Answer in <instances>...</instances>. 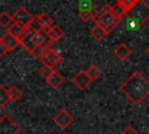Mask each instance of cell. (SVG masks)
<instances>
[{
    "instance_id": "9a60e30c",
    "label": "cell",
    "mask_w": 149,
    "mask_h": 134,
    "mask_svg": "<svg viewBox=\"0 0 149 134\" xmlns=\"http://www.w3.org/2000/svg\"><path fill=\"white\" fill-rule=\"evenodd\" d=\"M90 34H91V36L93 37V40H95V41H98V42H99V41L104 40L108 33H107V31H106L101 26H99V24L94 23V26L91 28Z\"/></svg>"
},
{
    "instance_id": "7a4b0ae2",
    "label": "cell",
    "mask_w": 149,
    "mask_h": 134,
    "mask_svg": "<svg viewBox=\"0 0 149 134\" xmlns=\"http://www.w3.org/2000/svg\"><path fill=\"white\" fill-rule=\"evenodd\" d=\"M149 20V5L144 0H140L125 16L126 27L129 30L141 28Z\"/></svg>"
},
{
    "instance_id": "83f0119b",
    "label": "cell",
    "mask_w": 149,
    "mask_h": 134,
    "mask_svg": "<svg viewBox=\"0 0 149 134\" xmlns=\"http://www.w3.org/2000/svg\"><path fill=\"white\" fill-rule=\"evenodd\" d=\"M122 134H139V133H137V131H136L134 127H132V126H127V127L123 129Z\"/></svg>"
},
{
    "instance_id": "4fadbf2b",
    "label": "cell",
    "mask_w": 149,
    "mask_h": 134,
    "mask_svg": "<svg viewBox=\"0 0 149 134\" xmlns=\"http://www.w3.org/2000/svg\"><path fill=\"white\" fill-rule=\"evenodd\" d=\"M45 31L48 33V35H49V37H50V40H51L52 43L54 42H57L58 40H61L64 36V30L59 26H57V24L52 26L51 28L45 29Z\"/></svg>"
},
{
    "instance_id": "f1b7e54d",
    "label": "cell",
    "mask_w": 149,
    "mask_h": 134,
    "mask_svg": "<svg viewBox=\"0 0 149 134\" xmlns=\"http://www.w3.org/2000/svg\"><path fill=\"white\" fill-rule=\"evenodd\" d=\"M6 52H9V51H8V50H7V48H6V47H5V45H3V44L0 42V56L2 57V56L6 54Z\"/></svg>"
},
{
    "instance_id": "8fae6325",
    "label": "cell",
    "mask_w": 149,
    "mask_h": 134,
    "mask_svg": "<svg viewBox=\"0 0 149 134\" xmlns=\"http://www.w3.org/2000/svg\"><path fill=\"white\" fill-rule=\"evenodd\" d=\"M34 38H35L36 44H37L38 47L43 48V49H48V48H50V44L52 43L51 40H50V37H49V35H48V33H47L45 30L35 33Z\"/></svg>"
},
{
    "instance_id": "44dd1931",
    "label": "cell",
    "mask_w": 149,
    "mask_h": 134,
    "mask_svg": "<svg viewBox=\"0 0 149 134\" xmlns=\"http://www.w3.org/2000/svg\"><path fill=\"white\" fill-rule=\"evenodd\" d=\"M9 101H12V100H10V97H9L8 89H6L3 85H1L0 86V106L3 107Z\"/></svg>"
},
{
    "instance_id": "e0dca14e",
    "label": "cell",
    "mask_w": 149,
    "mask_h": 134,
    "mask_svg": "<svg viewBox=\"0 0 149 134\" xmlns=\"http://www.w3.org/2000/svg\"><path fill=\"white\" fill-rule=\"evenodd\" d=\"M95 2L93 0H79L78 2V10L79 12H92L94 13Z\"/></svg>"
},
{
    "instance_id": "277c9868",
    "label": "cell",
    "mask_w": 149,
    "mask_h": 134,
    "mask_svg": "<svg viewBox=\"0 0 149 134\" xmlns=\"http://www.w3.org/2000/svg\"><path fill=\"white\" fill-rule=\"evenodd\" d=\"M21 131L20 126L7 114L0 119V134H17Z\"/></svg>"
},
{
    "instance_id": "52a82bcc",
    "label": "cell",
    "mask_w": 149,
    "mask_h": 134,
    "mask_svg": "<svg viewBox=\"0 0 149 134\" xmlns=\"http://www.w3.org/2000/svg\"><path fill=\"white\" fill-rule=\"evenodd\" d=\"M12 16H13V21H14L15 23H19V24H21V26H23V27H28L29 23H30V21H31L33 17H34L24 7L17 8L16 12H15Z\"/></svg>"
},
{
    "instance_id": "ba28073f",
    "label": "cell",
    "mask_w": 149,
    "mask_h": 134,
    "mask_svg": "<svg viewBox=\"0 0 149 134\" xmlns=\"http://www.w3.org/2000/svg\"><path fill=\"white\" fill-rule=\"evenodd\" d=\"M54 122L61 128V129H66L73 122L72 115L66 111V110H61L55 117H54Z\"/></svg>"
},
{
    "instance_id": "8992f818",
    "label": "cell",
    "mask_w": 149,
    "mask_h": 134,
    "mask_svg": "<svg viewBox=\"0 0 149 134\" xmlns=\"http://www.w3.org/2000/svg\"><path fill=\"white\" fill-rule=\"evenodd\" d=\"M40 61L45 65L56 68L62 61V55L57 50H55L52 48H48V49H45V51H44L43 56L40 58Z\"/></svg>"
},
{
    "instance_id": "d4e9b609",
    "label": "cell",
    "mask_w": 149,
    "mask_h": 134,
    "mask_svg": "<svg viewBox=\"0 0 149 134\" xmlns=\"http://www.w3.org/2000/svg\"><path fill=\"white\" fill-rule=\"evenodd\" d=\"M140 0H116V3H119L126 12H129Z\"/></svg>"
},
{
    "instance_id": "5bb4252c",
    "label": "cell",
    "mask_w": 149,
    "mask_h": 134,
    "mask_svg": "<svg viewBox=\"0 0 149 134\" xmlns=\"http://www.w3.org/2000/svg\"><path fill=\"white\" fill-rule=\"evenodd\" d=\"M64 80H65V78L63 77V75L55 70V72L47 79V83H48L52 89H58V87H61V85L64 83Z\"/></svg>"
},
{
    "instance_id": "484cf974",
    "label": "cell",
    "mask_w": 149,
    "mask_h": 134,
    "mask_svg": "<svg viewBox=\"0 0 149 134\" xmlns=\"http://www.w3.org/2000/svg\"><path fill=\"white\" fill-rule=\"evenodd\" d=\"M40 17H41V20H42V22H43V24H44L45 29L51 28L52 26H55L54 19H52L48 13H42V14H40Z\"/></svg>"
},
{
    "instance_id": "4316f807",
    "label": "cell",
    "mask_w": 149,
    "mask_h": 134,
    "mask_svg": "<svg viewBox=\"0 0 149 134\" xmlns=\"http://www.w3.org/2000/svg\"><path fill=\"white\" fill-rule=\"evenodd\" d=\"M95 14L92 12H78V17L83 21V22H90L92 20H94Z\"/></svg>"
},
{
    "instance_id": "ac0fdd59",
    "label": "cell",
    "mask_w": 149,
    "mask_h": 134,
    "mask_svg": "<svg viewBox=\"0 0 149 134\" xmlns=\"http://www.w3.org/2000/svg\"><path fill=\"white\" fill-rule=\"evenodd\" d=\"M27 28H29V29H31V30H34V31H36V33H37V31L45 30V27H44V24H43L41 17H40V15H35V16L33 17V20L30 21V23H29V26H28Z\"/></svg>"
},
{
    "instance_id": "30bf717a",
    "label": "cell",
    "mask_w": 149,
    "mask_h": 134,
    "mask_svg": "<svg viewBox=\"0 0 149 134\" xmlns=\"http://www.w3.org/2000/svg\"><path fill=\"white\" fill-rule=\"evenodd\" d=\"M0 42H1L6 48H7V50H8V51L14 50V49L20 44V40H19V38H16L15 36H13L12 34H9L8 31H7V33H5V34L1 36Z\"/></svg>"
},
{
    "instance_id": "6da1fadb",
    "label": "cell",
    "mask_w": 149,
    "mask_h": 134,
    "mask_svg": "<svg viewBox=\"0 0 149 134\" xmlns=\"http://www.w3.org/2000/svg\"><path fill=\"white\" fill-rule=\"evenodd\" d=\"M120 91L134 105H140L149 96V80L140 71H134L120 85Z\"/></svg>"
},
{
    "instance_id": "2e32d148",
    "label": "cell",
    "mask_w": 149,
    "mask_h": 134,
    "mask_svg": "<svg viewBox=\"0 0 149 134\" xmlns=\"http://www.w3.org/2000/svg\"><path fill=\"white\" fill-rule=\"evenodd\" d=\"M26 30H27V27H23V26H21V24H19V23H13L12 26H9V28H8V33L9 34H12L13 36H15L16 38H21L22 36H23V34L26 33Z\"/></svg>"
},
{
    "instance_id": "d6986e66",
    "label": "cell",
    "mask_w": 149,
    "mask_h": 134,
    "mask_svg": "<svg viewBox=\"0 0 149 134\" xmlns=\"http://www.w3.org/2000/svg\"><path fill=\"white\" fill-rule=\"evenodd\" d=\"M111 12H112V14L118 19V20H122L125 16H126V14H127V12L119 5V3H114L112 7H111Z\"/></svg>"
},
{
    "instance_id": "cb8c5ba5",
    "label": "cell",
    "mask_w": 149,
    "mask_h": 134,
    "mask_svg": "<svg viewBox=\"0 0 149 134\" xmlns=\"http://www.w3.org/2000/svg\"><path fill=\"white\" fill-rule=\"evenodd\" d=\"M38 72H40V76L47 80V79L55 72V69H54L52 66H50V65H45V64H43V65L41 66V69H40Z\"/></svg>"
},
{
    "instance_id": "f546056e",
    "label": "cell",
    "mask_w": 149,
    "mask_h": 134,
    "mask_svg": "<svg viewBox=\"0 0 149 134\" xmlns=\"http://www.w3.org/2000/svg\"><path fill=\"white\" fill-rule=\"evenodd\" d=\"M146 54H147V55L149 56V45H148V47L146 48Z\"/></svg>"
},
{
    "instance_id": "603a6c76",
    "label": "cell",
    "mask_w": 149,
    "mask_h": 134,
    "mask_svg": "<svg viewBox=\"0 0 149 134\" xmlns=\"http://www.w3.org/2000/svg\"><path fill=\"white\" fill-rule=\"evenodd\" d=\"M8 92H9V97H10V100L12 101H17L22 97V91L17 86H15V85L10 86L8 89Z\"/></svg>"
},
{
    "instance_id": "ffe728a7",
    "label": "cell",
    "mask_w": 149,
    "mask_h": 134,
    "mask_svg": "<svg viewBox=\"0 0 149 134\" xmlns=\"http://www.w3.org/2000/svg\"><path fill=\"white\" fill-rule=\"evenodd\" d=\"M13 23H14L13 16L9 15L7 12H1V14H0V24H1V27L6 28V27L12 26Z\"/></svg>"
},
{
    "instance_id": "9c48e42d",
    "label": "cell",
    "mask_w": 149,
    "mask_h": 134,
    "mask_svg": "<svg viewBox=\"0 0 149 134\" xmlns=\"http://www.w3.org/2000/svg\"><path fill=\"white\" fill-rule=\"evenodd\" d=\"M71 82H72L79 90H85V89L90 85V83H91L92 80H91V78L88 77V75H87L86 71L80 70V71H78V72L72 77Z\"/></svg>"
},
{
    "instance_id": "7c38bea8",
    "label": "cell",
    "mask_w": 149,
    "mask_h": 134,
    "mask_svg": "<svg viewBox=\"0 0 149 134\" xmlns=\"http://www.w3.org/2000/svg\"><path fill=\"white\" fill-rule=\"evenodd\" d=\"M132 54V50L129 49V47L125 43H120L119 45L115 47L114 49V55L116 56V58H119L120 61H126Z\"/></svg>"
},
{
    "instance_id": "7402d4cb",
    "label": "cell",
    "mask_w": 149,
    "mask_h": 134,
    "mask_svg": "<svg viewBox=\"0 0 149 134\" xmlns=\"http://www.w3.org/2000/svg\"><path fill=\"white\" fill-rule=\"evenodd\" d=\"M86 72H87V75H88V77L91 78V80H95V79H98L100 76H101V70L97 66V65H91L87 70H86Z\"/></svg>"
},
{
    "instance_id": "3957f363",
    "label": "cell",
    "mask_w": 149,
    "mask_h": 134,
    "mask_svg": "<svg viewBox=\"0 0 149 134\" xmlns=\"http://www.w3.org/2000/svg\"><path fill=\"white\" fill-rule=\"evenodd\" d=\"M109 5H105L94 16V23L101 26L107 33H111L116 28V26L120 23V20H118L111 12Z\"/></svg>"
},
{
    "instance_id": "5b68a950",
    "label": "cell",
    "mask_w": 149,
    "mask_h": 134,
    "mask_svg": "<svg viewBox=\"0 0 149 134\" xmlns=\"http://www.w3.org/2000/svg\"><path fill=\"white\" fill-rule=\"evenodd\" d=\"M35 33H36V31H34V30L27 28L26 33H24L23 36L20 38V44H21V45L24 48V50L28 51L30 55H33L34 51L38 48V45H37L36 42H35V38H34Z\"/></svg>"
}]
</instances>
